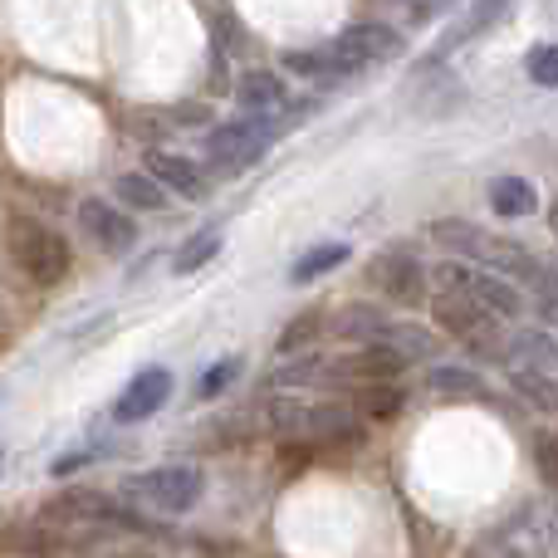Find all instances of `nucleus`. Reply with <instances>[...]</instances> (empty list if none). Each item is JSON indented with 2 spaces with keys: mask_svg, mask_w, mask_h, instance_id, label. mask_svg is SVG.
Here are the masks:
<instances>
[{
  "mask_svg": "<svg viewBox=\"0 0 558 558\" xmlns=\"http://www.w3.org/2000/svg\"><path fill=\"white\" fill-rule=\"evenodd\" d=\"M432 318H436V328H441V333L461 338L471 353L505 363V343H510V333H505L500 318L485 314V308L475 304L465 289H441V294H432Z\"/></svg>",
  "mask_w": 558,
  "mask_h": 558,
  "instance_id": "nucleus-1",
  "label": "nucleus"
},
{
  "mask_svg": "<svg viewBox=\"0 0 558 558\" xmlns=\"http://www.w3.org/2000/svg\"><path fill=\"white\" fill-rule=\"evenodd\" d=\"M275 133H279L275 118H231V123H216L206 133V162H211V172L235 177L270 153Z\"/></svg>",
  "mask_w": 558,
  "mask_h": 558,
  "instance_id": "nucleus-2",
  "label": "nucleus"
},
{
  "mask_svg": "<svg viewBox=\"0 0 558 558\" xmlns=\"http://www.w3.org/2000/svg\"><path fill=\"white\" fill-rule=\"evenodd\" d=\"M128 495L143 500L147 510H157V514H186L202 505L206 475H202V465H157V471L133 475Z\"/></svg>",
  "mask_w": 558,
  "mask_h": 558,
  "instance_id": "nucleus-3",
  "label": "nucleus"
},
{
  "mask_svg": "<svg viewBox=\"0 0 558 558\" xmlns=\"http://www.w3.org/2000/svg\"><path fill=\"white\" fill-rule=\"evenodd\" d=\"M10 251H15L20 270L45 289L59 284V279L69 275V265H74L69 241L59 231H49V226H39V221H15V231H10Z\"/></svg>",
  "mask_w": 558,
  "mask_h": 558,
  "instance_id": "nucleus-4",
  "label": "nucleus"
},
{
  "mask_svg": "<svg viewBox=\"0 0 558 558\" xmlns=\"http://www.w3.org/2000/svg\"><path fill=\"white\" fill-rule=\"evenodd\" d=\"M407 49L402 29L397 25H383V20H357V25H348L343 35L328 45V54H333L338 74H357V69L367 64H383V59H397Z\"/></svg>",
  "mask_w": 558,
  "mask_h": 558,
  "instance_id": "nucleus-5",
  "label": "nucleus"
},
{
  "mask_svg": "<svg viewBox=\"0 0 558 558\" xmlns=\"http://www.w3.org/2000/svg\"><path fill=\"white\" fill-rule=\"evenodd\" d=\"M367 279L383 289V299H392V304H402V308H416L432 294V279H426L422 260H412V255H377V260L367 265Z\"/></svg>",
  "mask_w": 558,
  "mask_h": 558,
  "instance_id": "nucleus-6",
  "label": "nucleus"
},
{
  "mask_svg": "<svg viewBox=\"0 0 558 558\" xmlns=\"http://www.w3.org/2000/svg\"><path fill=\"white\" fill-rule=\"evenodd\" d=\"M78 226H84L88 241H94L98 251H108V255H128L137 245V221L128 211H118V206L98 202V196L78 202Z\"/></svg>",
  "mask_w": 558,
  "mask_h": 558,
  "instance_id": "nucleus-7",
  "label": "nucleus"
},
{
  "mask_svg": "<svg viewBox=\"0 0 558 558\" xmlns=\"http://www.w3.org/2000/svg\"><path fill=\"white\" fill-rule=\"evenodd\" d=\"M167 397H172V373H167V367H143V373L118 392L113 422H147V416H157L167 407Z\"/></svg>",
  "mask_w": 558,
  "mask_h": 558,
  "instance_id": "nucleus-8",
  "label": "nucleus"
},
{
  "mask_svg": "<svg viewBox=\"0 0 558 558\" xmlns=\"http://www.w3.org/2000/svg\"><path fill=\"white\" fill-rule=\"evenodd\" d=\"M147 177H157V182L167 186L172 196H182V202H206L211 196V177H206V167H196L192 157H182V153H147V167H143Z\"/></svg>",
  "mask_w": 558,
  "mask_h": 558,
  "instance_id": "nucleus-9",
  "label": "nucleus"
},
{
  "mask_svg": "<svg viewBox=\"0 0 558 558\" xmlns=\"http://www.w3.org/2000/svg\"><path fill=\"white\" fill-rule=\"evenodd\" d=\"M235 104H241L245 118H275L279 123L289 108V88L279 74H270V69H245L241 84H235Z\"/></svg>",
  "mask_w": 558,
  "mask_h": 558,
  "instance_id": "nucleus-10",
  "label": "nucleus"
},
{
  "mask_svg": "<svg viewBox=\"0 0 558 558\" xmlns=\"http://www.w3.org/2000/svg\"><path fill=\"white\" fill-rule=\"evenodd\" d=\"M465 294H471L490 318H500V324H514V318H524V308H530V299H524V289L514 284V279L490 275V270H485V275H471Z\"/></svg>",
  "mask_w": 558,
  "mask_h": 558,
  "instance_id": "nucleus-11",
  "label": "nucleus"
},
{
  "mask_svg": "<svg viewBox=\"0 0 558 558\" xmlns=\"http://www.w3.org/2000/svg\"><path fill=\"white\" fill-rule=\"evenodd\" d=\"M308 446H357L363 441V422L348 407L328 402V407H308V426H304Z\"/></svg>",
  "mask_w": 558,
  "mask_h": 558,
  "instance_id": "nucleus-12",
  "label": "nucleus"
},
{
  "mask_svg": "<svg viewBox=\"0 0 558 558\" xmlns=\"http://www.w3.org/2000/svg\"><path fill=\"white\" fill-rule=\"evenodd\" d=\"M490 549H495V558H554L549 544H544V534H539V524H534V505L495 530Z\"/></svg>",
  "mask_w": 558,
  "mask_h": 558,
  "instance_id": "nucleus-13",
  "label": "nucleus"
},
{
  "mask_svg": "<svg viewBox=\"0 0 558 558\" xmlns=\"http://www.w3.org/2000/svg\"><path fill=\"white\" fill-rule=\"evenodd\" d=\"M426 392L441 397V402H481L490 387H485V377L475 373V367L441 363V367H432V373H426Z\"/></svg>",
  "mask_w": 558,
  "mask_h": 558,
  "instance_id": "nucleus-14",
  "label": "nucleus"
},
{
  "mask_svg": "<svg viewBox=\"0 0 558 558\" xmlns=\"http://www.w3.org/2000/svg\"><path fill=\"white\" fill-rule=\"evenodd\" d=\"M485 202H490V211L500 216V221H520V216L539 211V192H534L524 177H495Z\"/></svg>",
  "mask_w": 558,
  "mask_h": 558,
  "instance_id": "nucleus-15",
  "label": "nucleus"
},
{
  "mask_svg": "<svg viewBox=\"0 0 558 558\" xmlns=\"http://www.w3.org/2000/svg\"><path fill=\"white\" fill-rule=\"evenodd\" d=\"M505 363L510 367H558V338L544 333V328H520L505 343Z\"/></svg>",
  "mask_w": 558,
  "mask_h": 558,
  "instance_id": "nucleus-16",
  "label": "nucleus"
},
{
  "mask_svg": "<svg viewBox=\"0 0 558 558\" xmlns=\"http://www.w3.org/2000/svg\"><path fill=\"white\" fill-rule=\"evenodd\" d=\"M387 324H392V318L377 304H348V308H338L328 328H333V338H348V343H377Z\"/></svg>",
  "mask_w": 558,
  "mask_h": 558,
  "instance_id": "nucleus-17",
  "label": "nucleus"
},
{
  "mask_svg": "<svg viewBox=\"0 0 558 558\" xmlns=\"http://www.w3.org/2000/svg\"><path fill=\"white\" fill-rule=\"evenodd\" d=\"M113 196L128 206V211H167V202H172V192L147 172H123L113 182Z\"/></svg>",
  "mask_w": 558,
  "mask_h": 558,
  "instance_id": "nucleus-18",
  "label": "nucleus"
},
{
  "mask_svg": "<svg viewBox=\"0 0 558 558\" xmlns=\"http://www.w3.org/2000/svg\"><path fill=\"white\" fill-rule=\"evenodd\" d=\"M432 241L441 245L446 255H456V260H475L485 245V231L475 221H465V216H441V221L432 226Z\"/></svg>",
  "mask_w": 558,
  "mask_h": 558,
  "instance_id": "nucleus-19",
  "label": "nucleus"
},
{
  "mask_svg": "<svg viewBox=\"0 0 558 558\" xmlns=\"http://www.w3.org/2000/svg\"><path fill=\"white\" fill-rule=\"evenodd\" d=\"M510 387L544 416H558V377L549 367H510Z\"/></svg>",
  "mask_w": 558,
  "mask_h": 558,
  "instance_id": "nucleus-20",
  "label": "nucleus"
},
{
  "mask_svg": "<svg viewBox=\"0 0 558 558\" xmlns=\"http://www.w3.org/2000/svg\"><path fill=\"white\" fill-rule=\"evenodd\" d=\"M377 343L392 348V353L402 357V363H422V357H436L441 338H436L432 328H422V324H387Z\"/></svg>",
  "mask_w": 558,
  "mask_h": 558,
  "instance_id": "nucleus-21",
  "label": "nucleus"
},
{
  "mask_svg": "<svg viewBox=\"0 0 558 558\" xmlns=\"http://www.w3.org/2000/svg\"><path fill=\"white\" fill-rule=\"evenodd\" d=\"M475 260H481L490 275H505V279H510V275L530 279V270L539 265L520 241H500V235H485V245H481V255H475Z\"/></svg>",
  "mask_w": 558,
  "mask_h": 558,
  "instance_id": "nucleus-22",
  "label": "nucleus"
},
{
  "mask_svg": "<svg viewBox=\"0 0 558 558\" xmlns=\"http://www.w3.org/2000/svg\"><path fill=\"white\" fill-rule=\"evenodd\" d=\"M510 5L514 0H471V10L461 15V25L446 35V45L441 49H451V45H471V39H481L485 29H495L505 15H510Z\"/></svg>",
  "mask_w": 558,
  "mask_h": 558,
  "instance_id": "nucleus-23",
  "label": "nucleus"
},
{
  "mask_svg": "<svg viewBox=\"0 0 558 558\" xmlns=\"http://www.w3.org/2000/svg\"><path fill=\"white\" fill-rule=\"evenodd\" d=\"M221 241H226L221 226H206V231H196L192 241H186L182 251L172 255V275H196L202 265H211L216 255H221Z\"/></svg>",
  "mask_w": 558,
  "mask_h": 558,
  "instance_id": "nucleus-24",
  "label": "nucleus"
},
{
  "mask_svg": "<svg viewBox=\"0 0 558 558\" xmlns=\"http://www.w3.org/2000/svg\"><path fill=\"white\" fill-rule=\"evenodd\" d=\"M348 260V245L333 241V245H314V251H304L294 265H289V284H314L318 275L338 270V265Z\"/></svg>",
  "mask_w": 558,
  "mask_h": 558,
  "instance_id": "nucleus-25",
  "label": "nucleus"
},
{
  "mask_svg": "<svg viewBox=\"0 0 558 558\" xmlns=\"http://www.w3.org/2000/svg\"><path fill=\"white\" fill-rule=\"evenodd\" d=\"M402 407H407V392L397 383L363 387V392H357V412L373 416V422H397V416H402Z\"/></svg>",
  "mask_w": 558,
  "mask_h": 558,
  "instance_id": "nucleus-26",
  "label": "nucleus"
},
{
  "mask_svg": "<svg viewBox=\"0 0 558 558\" xmlns=\"http://www.w3.org/2000/svg\"><path fill=\"white\" fill-rule=\"evenodd\" d=\"M284 69H289V74H299V78H318V84L343 78V74H338V64H333V54H328V45L324 49H289Z\"/></svg>",
  "mask_w": 558,
  "mask_h": 558,
  "instance_id": "nucleus-27",
  "label": "nucleus"
},
{
  "mask_svg": "<svg viewBox=\"0 0 558 558\" xmlns=\"http://www.w3.org/2000/svg\"><path fill=\"white\" fill-rule=\"evenodd\" d=\"M318 333H324V308H308V314H299L294 324H284V333H279V353H299V348H308Z\"/></svg>",
  "mask_w": 558,
  "mask_h": 558,
  "instance_id": "nucleus-28",
  "label": "nucleus"
},
{
  "mask_svg": "<svg viewBox=\"0 0 558 558\" xmlns=\"http://www.w3.org/2000/svg\"><path fill=\"white\" fill-rule=\"evenodd\" d=\"M534 471H539L544 490L558 495V432H539V436H534Z\"/></svg>",
  "mask_w": 558,
  "mask_h": 558,
  "instance_id": "nucleus-29",
  "label": "nucleus"
},
{
  "mask_svg": "<svg viewBox=\"0 0 558 558\" xmlns=\"http://www.w3.org/2000/svg\"><path fill=\"white\" fill-rule=\"evenodd\" d=\"M524 74L539 88H558V45H534L530 59H524Z\"/></svg>",
  "mask_w": 558,
  "mask_h": 558,
  "instance_id": "nucleus-30",
  "label": "nucleus"
},
{
  "mask_svg": "<svg viewBox=\"0 0 558 558\" xmlns=\"http://www.w3.org/2000/svg\"><path fill=\"white\" fill-rule=\"evenodd\" d=\"M324 373H328V363H324V357H314V353H308V357H299V363L279 367V373L270 377V383H275V387H304V383H318V377H324Z\"/></svg>",
  "mask_w": 558,
  "mask_h": 558,
  "instance_id": "nucleus-31",
  "label": "nucleus"
},
{
  "mask_svg": "<svg viewBox=\"0 0 558 558\" xmlns=\"http://www.w3.org/2000/svg\"><path fill=\"white\" fill-rule=\"evenodd\" d=\"M235 373H241V357H221L216 367H206V373H202V383H196V397H206V402H211V397H221L226 387L235 383Z\"/></svg>",
  "mask_w": 558,
  "mask_h": 558,
  "instance_id": "nucleus-32",
  "label": "nucleus"
},
{
  "mask_svg": "<svg viewBox=\"0 0 558 558\" xmlns=\"http://www.w3.org/2000/svg\"><path fill=\"white\" fill-rule=\"evenodd\" d=\"M534 524H539V534H544V544H549V554L558 558V510H554L549 500L534 505Z\"/></svg>",
  "mask_w": 558,
  "mask_h": 558,
  "instance_id": "nucleus-33",
  "label": "nucleus"
},
{
  "mask_svg": "<svg viewBox=\"0 0 558 558\" xmlns=\"http://www.w3.org/2000/svg\"><path fill=\"white\" fill-rule=\"evenodd\" d=\"M549 231H554V241H558V202L549 206Z\"/></svg>",
  "mask_w": 558,
  "mask_h": 558,
  "instance_id": "nucleus-34",
  "label": "nucleus"
},
{
  "mask_svg": "<svg viewBox=\"0 0 558 558\" xmlns=\"http://www.w3.org/2000/svg\"><path fill=\"white\" fill-rule=\"evenodd\" d=\"M0 471H5V441H0Z\"/></svg>",
  "mask_w": 558,
  "mask_h": 558,
  "instance_id": "nucleus-35",
  "label": "nucleus"
}]
</instances>
